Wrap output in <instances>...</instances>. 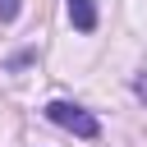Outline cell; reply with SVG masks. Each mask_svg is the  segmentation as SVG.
Segmentation results:
<instances>
[{"label":"cell","instance_id":"1","mask_svg":"<svg viewBox=\"0 0 147 147\" xmlns=\"http://www.w3.org/2000/svg\"><path fill=\"white\" fill-rule=\"evenodd\" d=\"M46 119L60 124V129H69V133H78V138H96V133H101L96 115H87V110L74 106V101H51V106H46Z\"/></svg>","mask_w":147,"mask_h":147},{"label":"cell","instance_id":"3","mask_svg":"<svg viewBox=\"0 0 147 147\" xmlns=\"http://www.w3.org/2000/svg\"><path fill=\"white\" fill-rule=\"evenodd\" d=\"M18 18V0H0V23H14Z\"/></svg>","mask_w":147,"mask_h":147},{"label":"cell","instance_id":"2","mask_svg":"<svg viewBox=\"0 0 147 147\" xmlns=\"http://www.w3.org/2000/svg\"><path fill=\"white\" fill-rule=\"evenodd\" d=\"M64 5H69V23L78 32H92L96 28V5L92 0H64Z\"/></svg>","mask_w":147,"mask_h":147},{"label":"cell","instance_id":"4","mask_svg":"<svg viewBox=\"0 0 147 147\" xmlns=\"http://www.w3.org/2000/svg\"><path fill=\"white\" fill-rule=\"evenodd\" d=\"M133 92H138V96L147 101V74H138V78H133Z\"/></svg>","mask_w":147,"mask_h":147}]
</instances>
